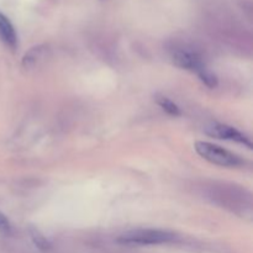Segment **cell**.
<instances>
[{
	"mask_svg": "<svg viewBox=\"0 0 253 253\" xmlns=\"http://www.w3.org/2000/svg\"><path fill=\"white\" fill-rule=\"evenodd\" d=\"M175 239V235L165 230H132L119 237V242L126 245H161Z\"/></svg>",
	"mask_w": 253,
	"mask_h": 253,
	"instance_id": "obj_3",
	"label": "cell"
},
{
	"mask_svg": "<svg viewBox=\"0 0 253 253\" xmlns=\"http://www.w3.org/2000/svg\"><path fill=\"white\" fill-rule=\"evenodd\" d=\"M10 229H11V226H10L9 220L6 219V216H5V215H2L1 212H0V231L9 232Z\"/></svg>",
	"mask_w": 253,
	"mask_h": 253,
	"instance_id": "obj_8",
	"label": "cell"
},
{
	"mask_svg": "<svg viewBox=\"0 0 253 253\" xmlns=\"http://www.w3.org/2000/svg\"><path fill=\"white\" fill-rule=\"evenodd\" d=\"M172 59L175 66L180 67L187 71H192L198 74L200 81L204 82L208 86L214 88L217 84V79L209 69L205 67L200 57L195 52L185 48H177L173 51Z\"/></svg>",
	"mask_w": 253,
	"mask_h": 253,
	"instance_id": "obj_1",
	"label": "cell"
},
{
	"mask_svg": "<svg viewBox=\"0 0 253 253\" xmlns=\"http://www.w3.org/2000/svg\"><path fill=\"white\" fill-rule=\"evenodd\" d=\"M31 237H32V240H34L35 245H36L40 250H48L49 249L48 241H47V240L44 239V237L42 236V235L40 234L37 230H35V229L31 230Z\"/></svg>",
	"mask_w": 253,
	"mask_h": 253,
	"instance_id": "obj_7",
	"label": "cell"
},
{
	"mask_svg": "<svg viewBox=\"0 0 253 253\" xmlns=\"http://www.w3.org/2000/svg\"><path fill=\"white\" fill-rule=\"evenodd\" d=\"M0 39L10 47H15L17 43V35L10 20L0 12Z\"/></svg>",
	"mask_w": 253,
	"mask_h": 253,
	"instance_id": "obj_5",
	"label": "cell"
},
{
	"mask_svg": "<svg viewBox=\"0 0 253 253\" xmlns=\"http://www.w3.org/2000/svg\"><path fill=\"white\" fill-rule=\"evenodd\" d=\"M207 132L210 136L216 138H221V140H227V141H234V142L242 143V145H246L249 147H251V141L249 137L244 135L242 132H240L239 130H236L235 127L229 125H222V124H216V125L211 126L207 130Z\"/></svg>",
	"mask_w": 253,
	"mask_h": 253,
	"instance_id": "obj_4",
	"label": "cell"
},
{
	"mask_svg": "<svg viewBox=\"0 0 253 253\" xmlns=\"http://www.w3.org/2000/svg\"><path fill=\"white\" fill-rule=\"evenodd\" d=\"M195 151L200 157L212 165L221 166V167H239L242 165V160L239 156L214 143L199 141L195 143Z\"/></svg>",
	"mask_w": 253,
	"mask_h": 253,
	"instance_id": "obj_2",
	"label": "cell"
},
{
	"mask_svg": "<svg viewBox=\"0 0 253 253\" xmlns=\"http://www.w3.org/2000/svg\"><path fill=\"white\" fill-rule=\"evenodd\" d=\"M157 103L163 110L167 111V113L170 114V115H174V116L180 115V110L179 108H178L177 104L173 103V101L170 100V99H168L167 96H157Z\"/></svg>",
	"mask_w": 253,
	"mask_h": 253,
	"instance_id": "obj_6",
	"label": "cell"
}]
</instances>
